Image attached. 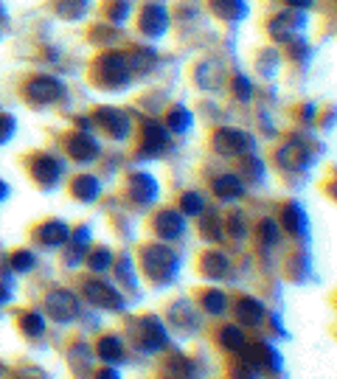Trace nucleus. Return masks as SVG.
Listing matches in <instances>:
<instances>
[{
  "label": "nucleus",
  "instance_id": "obj_10",
  "mask_svg": "<svg viewBox=\"0 0 337 379\" xmlns=\"http://www.w3.org/2000/svg\"><path fill=\"white\" fill-rule=\"evenodd\" d=\"M98 152H101V147L90 132H76L68 141V155L73 161H79V163H93L98 158Z\"/></svg>",
  "mask_w": 337,
  "mask_h": 379
},
{
  "label": "nucleus",
  "instance_id": "obj_11",
  "mask_svg": "<svg viewBox=\"0 0 337 379\" xmlns=\"http://www.w3.org/2000/svg\"><path fill=\"white\" fill-rule=\"evenodd\" d=\"M31 175H34V180H37L39 186L51 189V186H56L59 178H62V163H59L56 158H51V155H37L34 163H31Z\"/></svg>",
  "mask_w": 337,
  "mask_h": 379
},
{
  "label": "nucleus",
  "instance_id": "obj_44",
  "mask_svg": "<svg viewBox=\"0 0 337 379\" xmlns=\"http://www.w3.org/2000/svg\"><path fill=\"white\" fill-rule=\"evenodd\" d=\"M6 197H8V186H6V183H3V180H0V202H3V199H6Z\"/></svg>",
  "mask_w": 337,
  "mask_h": 379
},
{
  "label": "nucleus",
  "instance_id": "obj_16",
  "mask_svg": "<svg viewBox=\"0 0 337 379\" xmlns=\"http://www.w3.org/2000/svg\"><path fill=\"white\" fill-rule=\"evenodd\" d=\"M234 309H236V321L242 323V326H259L262 321H265V304L259 301V298H250V295H245V298H239L236 304H234Z\"/></svg>",
  "mask_w": 337,
  "mask_h": 379
},
{
  "label": "nucleus",
  "instance_id": "obj_21",
  "mask_svg": "<svg viewBox=\"0 0 337 379\" xmlns=\"http://www.w3.org/2000/svg\"><path fill=\"white\" fill-rule=\"evenodd\" d=\"M281 225L290 233H304L307 230V213H304V208L298 202H287L284 211H281Z\"/></svg>",
  "mask_w": 337,
  "mask_h": 379
},
{
  "label": "nucleus",
  "instance_id": "obj_37",
  "mask_svg": "<svg viewBox=\"0 0 337 379\" xmlns=\"http://www.w3.org/2000/svg\"><path fill=\"white\" fill-rule=\"evenodd\" d=\"M203 236H205L208 242H211V239H214V242L222 239V228H220V219H217V216H208V219L203 222Z\"/></svg>",
  "mask_w": 337,
  "mask_h": 379
},
{
  "label": "nucleus",
  "instance_id": "obj_35",
  "mask_svg": "<svg viewBox=\"0 0 337 379\" xmlns=\"http://www.w3.org/2000/svg\"><path fill=\"white\" fill-rule=\"evenodd\" d=\"M118 275H121V281H124L129 290H135V287H138V278H135V273H132V261H129L127 256H121V259H118Z\"/></svg>",
  "mask_w": 337,
  "mask_h": 379
},
{
  "label": "nucleus",
  "instance_id": "obj_19",
  "mask_svg": "<svg viewBox=\"0 0 337 379\" xmlns=\"http://www.w3.org/2000/svg\"><path fill=\"white\" fill-rule=\"evenodd\" d=\"M141 28L149 34V37H160L166 28H169V14L163 6H146L144 14H141Z\"/></svg>",
  "mask_w": 337,
  "mask_h": 379
},
{
  "label": "nucleus",
  "instance_id": "obj_28",
  "mask_svg": "<svg viewBox=\"0 0 337 379\" xmlns=\"http://www.w3.org/2000/svg\"><path fill=\"white\" fill-rule=\"evenodd\" d=\"M113 261H115V256H113V250L110 247H96L90 256H87V267L93 270V273H107L110 267H113Z\"/></svg>",
  "mask_w": 337,
  "mask_h": 379
},
{
  "label": "nucleus",
  "instance_id": "obj_33",
  "mask_svg": "<svg viewBox=\"0 0 337 379\" xmlns=\"http://www.w3.org/2000/svg\"><path fill=\"white\" fill-rule=\"evenodd\" d=\"M279 222L276 219H265L262 225H259V239H262V244H267V247H273L276 242H279Z\"/></svg>",
  "mask_w": 337,
  "mask_h": 379
},
{
  "label": "nucleus",
  "instance_id": "obj_45",
  "mask_svg": "<svg viewBox=\"0 0 337 379\" xmlns=\"http://www.w3.org/2000/svg\"><path fill=\"white\" fill-rule=\"evenodd\" d=\"M23 379H42V377H34V374H28V377H23Z\"/></svg>",
  "mask_w": 337,
  "mask_h": 379
},
{
  "label": "nucleus",
  "instance_id": "obj_40",
  "mask_svg": "<svg viewBox=\"0 0 337 379\" xmlns=\"http://www.w3.org/2000/svg\"><path fill=\"white\" fill-rule=\"evenodd\" d=\"M231 233L239 236V239L245 236V219L242 216H231Z\"/></svg>",
  "mask_w": 337,
  "mask_h": 379
},
{
  "label": "nucleus",
  "instance_id": "obj_43",
  "mask_svg": "<svg viewBox=\"0 0 337 379\" xmlns=\"http://www.w3.org/2000/svg\"><path fill=\"white\" fill-rule=\"evenodd\" d=\"M287 3H293V6H298V8H310L315 0H287Z\"/></svg>",
  "mask_w": 337,
  "mask_h": 379
},
{
  "label": "nucleus",
  "instance_id": "obj_20",
  "mask_svg": "<svg viewBox=\"0 0 337 379\" xmlns=\"http://www.w3.org/2000/svg\"><path fill=\"white\" fill-rule=\"evenodd\" d=\"M200 270H203V275H208V278H225L228 270H231V261H228L225 253L208 250V253L203 256V261H200Z\"/></svg>",
  "mask_w": 337,
  "mask_h": 379
},
{
  "label": "nucleus",
  "instance_id": "obj_41",
  "mask_svg": "<svg viewBox=\"0 0 337 379\" xmlns=\"http://www.w3.org/2000/svg\"><path fill=\"white\" fill-rule=\"evenodd\" d=\"M96 379H121V374H118V368L107 366V368H101V371L96 374Z\"/></svg>",
  "mask_w": 337,
  "mask_h": 379
},
{
  "label": "nucleus",
  "instance_id": "obj_25",
  "mask_svg": "<svg viewBox=\"0 0 337 379\" xmlns=\"http://www.w3.org/2000/svg\"><path fill=\"white\" fill-rule=\"evenodd\" d=\"M172 323L174 326H180V329H200V321L194 318V306L189 304V301H177L174 306H172Z\"/></svg>",
  "mask_w": 337,
  "mask_h": 379
},
{
  "label": "nucleus",
  "instance_id": "obj_24",
  "mask_svg": "<svg viewBox=\"0 0 337 379\" xmlns=\"http://www.w3.org/2000/svg\"><path fill=\"white\" fill-rule=\"evenodd\" d=\"M101 194V183L98 178H90V175H82L73 180V197L82 199V202H96V197Z\"/></svg>",
  "mask_w": 337,
  "mask_h": 379
},
{
  "label": "nucleus",
  "instance_id": "obj_29",
  "mask_svg": "<svg viewBox=\"0 0 337 379\" xmlns=\"http://www.w3.org/2000/svg\"><path fill=\"white\" fill-rule=\"evenodd\" d=\"M211 8L220 14V17H225V20H239V17H245V3L242 0H211Z\"/></svg>",
  "mask_w": 337,
  "mask_h": 379
},
{
  "label": "nucleus",
  "instance_id": "obj_4",
  "mask_svg": "<svg viewBox=\"0 0 337 379\" xmlns=\"http://www.w3.org/2000/svg\"><path fill=\"white\" fill-rule=\"evenodd\" d=\"M84 298L98 309H113V312L124 309V295L115 292V287H110V284H104L98 278L84 281Z\"/></svg>",
  "mask_w": 337,
  "mask_h": 379
},
{
  "label": "nucleus",
  "instance_id": "obj_7",
  "mask_svg": "<svg viewBox=\"0 0 337 379\" xmlns=\"http://www.w3.org/2000/svg\"><path fill=\"white\" fill-rule=\"evenodd\" d=\"M98 65H101L98 82H104L107 87H121V85L129 82V62H127L121 54H110V56H104Z\"/></svg>",
  "mask_w": 337,
  "mask_h": 379
},
{
  "label": "nucleus",
  "instance_id": "obj_17",
  "mask_svg": "<svg viewBox=\"0 0 337 379\" xmlns=\"http://www.w3.org/2000/svg\"><path fill=\"white\" fill-rule=\"evenodd\" d=\"M96 354H98V360L104 366H118V363H124V354H127L124 352V340L118 335H104L96 343Z\"/></svg>",
  "mask_w": 337,
  "mask_h": 379
},
{
  "label": "nucleus",
  "instance_id": "obj_15",
  "mask_svg": "<svg viewBox=\"0 0 337 379\" xmlns=\"http://www.w3.org/2000/svg\"><path fill=\"white\" fill-rule=\"evenodd\" d=\"M127 189H129L132 202H138V205H152L158 199V183L152 175H132Z\"/></svg>",
  "mask_w": 337,
  "mask_h": 379
},
{
  "label": "nucleus",
  "instance_id": "obj_23",
  "mask_svg": "<svg viewBox=\"0 0 337 379\" xmlns=\"http://www.w3.org/2000/svg\"><path fill=\"white\" fill-rule=\"evenodd\" d=\"M214 194H217L220 199H236V197H242V194H245L242 178H236V175H222V178H217V180H214Z\"/></svg>",
  "mask_w": 337,
  "mask_h": 379
},
{
  "label": "nucleus",
  "instance_id": "obj_26",
  "mask_svg": "<svg viewBox=\"0 0 337 379\" xmlns=\"http://www.w3.org/2000/svg\"><path fill=\"white\" fill-rule=\"evenodd\" d=\"M45 315L42 312H23L20 315V332L25 335V337H42L45 335Z\"/></svg>",
  "mask_w": 337,
  "mask_h": 379
},
{
  "label": "nucleus",
  "instance_id": "obj_27",
  "mask_svg": "<svg viewBox=\"0 0 337 379\" xmlns=\"http://www.w3.org/2000/svg\"><path fill=\"white\" fill-rule=\"evenodd\" d=\"M166 379H197V366L189 357H172L166 363Z\"/></svg>",
  "mask_w": 337,
  "mask_h": 379
},
{
  "label": "nucleus",
  "instance_id": "obj_39",
  "mask_svg": "<svg viewBox=\"0 0 337 379\" xmlns=\"http://www.w3.org/2000/svg\"><path fill=\"white\" fill-rule=\"evenodd\" d=\"M234 379H259V374H256L250 366H245V363H242V366L234 371Z\"/></svg>",
  "mask_w": 337,
  "mask_h": 379
},
{
  "label": "nucleus",
  "instance_id": "obj_3",
  "mask_svg": "<svg viewBox=\"0 0 337 379\" xmlns=\"http://www.w3.org/2000/svg\"><path fill=\"white\" fill-rule=\"evenodd\" d=\"M45 309L56 323H70L79 318V298L68 290H53L45 298Z\"/></svg>",
  "mask_w": 337,
  "mask_h": 379
},
{
  "label": "nucleus",
  "instance_id": "obj_5",
  "mask_svg": "<svg viewBox=\"0 0 337 379\" xmlns=\"http://www.w3.org/2000/svg\"><path fill=\"white\" fill-rule=\"evenodd\" d=\"M138 329H141V335H138V346H141V352H146V354H155V352H163L166 346H169V332H166V326L158 321V318H144L141 323H138Z\"/></svg>",
  "mask_w": 337,
  "mask_h": 379
},
{
  "label": "nucleus",
  "instance_id": "obj_2",
  "mask_svg": "<svg viewBox=\"0 0 337 379\" xmlns=\"http://www.w3.org/2000/svg\"><path fill=\"white\" fill-rule=\"evenodd\" d=\"M239 354H242L245 366H250L259 377H265V374H279V371H281V357H279V352H276L270 343L245 346Z\"/></svg>",
  "mask_w": 337,
  "mask_h": 379
},
{
  "label": "nucleus",
  "instance_id": "obj_9",
  "mask_svg": "<svg viewBox=\"0 0 337 379\" xmlns=\"http://www.w3.org/2000/svg\"><path fill=\"white\" fill-rule=\"evenodd\" d=\"M96 121H98V127H101L107 135H113L115 141H124V138H129V132H132L129 118H127L121 110H113V107L96 110Z\"/></svg>",
  "mask_w": 337,
  "mask_h": 379
},
{
  "label": "nucleus",
  "instance_id": "obj_6",
  "mask_svg": "<svg viewBox=\"0 0 337 379\" xmlns=\"http://www.w3.org/2000/svg\"><path fill=\"white\" fill-rule=\"evenodd\" d=\"M214 149L225 158H239V155L253 149V138L242 130H220L214 135Z\"/></svg>",
  "mask_w": 337,
  "mask_h": 379
},
{
  "label": "nucleus",
  "instance_id": "obj_34",
  "mask_svg": "<svg viewBox=\"0 0 337 379\" xmlns=\"http://www.w3.org/2000/svg\"><path fill=\"white\" fill-rule=\"evenodd\" d=\"M34 253L31 250H17L14 256H11V270L14 273H28V270H34Z\"/></svg>",
  "mask_w": 337,
  "mask_h": 379
},
{
  "label": "nucleus",
  "instance_id": "obj_36",
  "mask_svg": "<svg viewBox=\"0 0 337 379\" xmlns=\"http://www.w3.org/2000/svg\"><path fill=\"white\" fill-rule=\"evenodd\" d=\"M234 96H239V101H250L253 99V85L245 76H236L234 79Z\"/></svg>",
  "mask_w": 337,
  "mask_h": 379
},
{
  "label": "nucleus",
  "instance_id": "obj_42",
  "mask_svg": "<svg viewBox=\"0 0 337 379\" xmlns=\"http://www.w3.org/2000/svg\"><path fill=\"white\" fill-rule=\"evenodd\" d=\"M8 298H11V290H8L6 284H0V304H6Z\"/></svg>",
  "mask_w": 337,
  "mask_h": 379
},
{
  "label": "nucleus",
  "instance_id": "obj_32",
  "mask_svg": "<svg viewBox=\"0 0 337 379\" xmlns=\"http://www.w3.org/2000/svg\"><path fill=\"white\" fill-rule=\"evenodd\" d=\"M183 213H189V216H203L205 213V199H203V194H197V191H189V194H183Z\"/></svg>",
  "mask_w": 337,
  "mask_h": 379
},
{
  "label": "nucleus",
  "instance_id": "obj_31",
  "mask_svg": "<svg viewBox=\"0 0 337 379\" xmlns=\"http://www.w3.org/2000/svg\"><path fill=\"white\" fill-rule=\"evenodd\" d=\"M189 127H191V113H189L186 107H174V110L169 113V130L177 132V135H183Z\"/></svg>",
  "mask_w": 337,
  "mask_h": 379
},
{
  "label": "nucleus",
  "instance_id": "obj_14",
  "mask_svg": "<svg viewBox=\"0 0 337 379\" xmlns=\"http://www.w3.org/2000/svg\"><path fill=\"white\" fill-rule=\"evenodd\" d=\"M166 144H169V130H166V127H160L158 121H146V127H144V147H141V152H144L146 158H155V155H160V152L166 149Z\"/></svg>",
  "mask_w": 337,
  "mask_h": 379
},
{
  "label": "nucleus",
  "instance_id": "obj_18",
  "mask_svg": "<svg viewBox=\"0 0 337 379\" xmlns=\"http://www.w3.org/2000/svg\"><path fill=\"white\" fill-rule=\"evenodd\" d=\"M37 239H39V244L42 247H62V244H68V239H70V230H68V225L65 222H56V219H51V222H45L39 230H37Z\"/></svg>",
  "mask_w": 337,
  "mask_h": 379
},
{
  "label": "nucleus",
  "instance_id": "obj_30",
  "mask_svg": "<svg viewBox=\"0 0 337 379\" xmlns=\"http://www.w3.org/2000/svg\"><path fill=\"white\" fill-rule=\"evenodd\" d=\"M203 309L208 312V315H222L225 309H228V298H225V292H220V290H208L205 295H203Z\"/></svg>",
  "mask_w": 337,
  "mask_h": 379
},
{
  "label": "nucleus",
  "instance_id": "obj_38",
  "mask_svg": "<svg viewBox=\"0 0 337 379\" xmlns=\"http://www.w3.org/2000/svg\"><path fill=\"white\" fill-rule=\"evenodd\" d=\"M14 135V118L11 116H0V144H6Z\"/></svg>",
  "mask_w": 337,
  "mask_h": 379
},
{
  "label": "nucleus",
  "instance_id": "obj_12",
  "mask_svg": "<svg viewBox=\"0 0 337 379\" xmlns=\"http://www.w3.org/2000/svg\"><path fill=\"white\" fill-rule=\"evenodd\" d=\"M59 96H62V85L51 76H37L28 85V101L34 104H53Z\"/></svg>",
  "mask_w": 337,
  "mask_h": 379
},
{
  "label": "nucleus",
  "instance_id": "obj_1",
  "mask_svg": "<svg viewBox=\"0 0 337 379\" xmlns=\"http://www.w3.org/2000/svg\"><path fill=\"white\" fill-rule=\"evenodd\" d=\"M177 267H180V259L166 244H144L141 247V270L152 284L163 287V284L174 281Z\"/></svg>",
  "mask_w": 337,
  "mask_h": 379
},
{
  "label": "nucleus",
  "instance_id": "obj_13",
  "mask_svg": "<svg viewBox=\"0 0 337 379\" xmlns=\"http://www.w3.org/2000/svg\"><path fill=\"white\" fill-rule=\"evenodd\" d=\"M155 230H158L160 239L174 242V239H180V236L186 233V219H183L177 211H160V213L155 216Z\"/></svg>",
  "mask_w": 337,
  "mask_h": 379
},
{
  "label": "nucleus",
  "instance_id": "obj_22",
  "mask_svg": "<svg viewBox=\"0 0 337 379\" xmlns=\"http://www.w3.org/2000/svg\"><path fill=\"white\" fill-rule=\"evenodd\" d=\"M220 346H222L225 352H231V354L242 352V349L248 346L245 329H242V326H236V323H231V326H222V329H220Z\"/></svg>",
  "mask_w": 337,
  "mask_h": 379
},
{
  "label": "nucleus",
  "instance_id": "obj_8",
  "mask_svg": "<svg viewBox=\"0 0 337 379\" xmlns=\"http://www.w3.org/2000/svg\"><path fill=\"white\" fill-rule=\"evenodd\" d=\"M279 166L284 169V172H304V169H310L312 166V152L301 144V141H293V144H287V147H281L279 149Z\"/></svg>",
  "mask_w": 337,
  "mask_h": 379
}]
</instances>
